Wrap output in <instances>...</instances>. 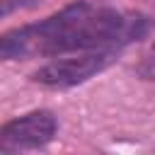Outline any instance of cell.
I'll return each instance as SVG.
<instances>
[{
	"instance_id": "obj_5",
	"label": "cell",
	"mask_w": 155,
	"mask_h": 155,
	"mask_svg": "<svg viewBox=\"0 0 155 155\" xmlns=\"http://www.w3.org/2000/svg\"><path fill=\"white\" fill-rule=\"evenodd\" d=\"M2 2V17H10L15 10H31L39 7L41 0H0Z\"/></svg>"
},
{
	"instance_id": "obj_3",
	"label": "cell",
	"mask_w": 155,
	"mask_h": 155,
	"mask_svg": "<svg viewBox=\"0 0 155 155\" xmlns=\"http://www.w3.org/2000/svg\"><path fill=\"white\" fill-rule=\"evenodd\" d=\"M61 131V119L53 109L39 107L7 119L0 126V153H29L48 148Z\"/></svg>"
},
{
	"instance_id": "obj_1",
	"label": "cell",
	"mask_w": 155,
	"mask_h": 155,
	"mask_svg": "<svg viewBox=\"0 0 155 155\" xmlns=\"http://www.w3.org/2000/svg\"><path fill=\"white\" fill-rule=\"evenodd\" d=\"M153 31L155 19L143 10H126L109 0H70L44 19L5 29L0 58L22 63L90 51L124 53Z\"/></svg>"
},
{
	"instance_id": "obj_4",
	"label": "cell",
	"mask_w": 155,
	"mask_h": 155,
	"mask_svg": "<svg viewBox=\"0 0 155 155\" xmlns=\"http://www.w3.org/2000/svg\"><path fill=\"white\" fill-rule=\"evenodd\" d=\"M133 73L138 80L143 82H155V41L150 44V48L138 58V63L133 65Z\"/></svg>"
},
{
	"instance_id": "obj_2",
	"label": "cell",
	"mask_w": 155,
	"mask_h": 155,
	"mask_svg": "<svg viewBox=\"0 0 155 155\" xmlns=\"http://www.w3.org/2000/svg\"><path fill=\"white\" fill-rule=\"evenodd\" d=\"M119 56L121 53H114V51H90V53L46 58L39 68H34L29 73V82L39 85L44 90H53V92L73 90V87L90 82L99 73L109 70L119 61Z\"/></svg>"
}]
</instances>
